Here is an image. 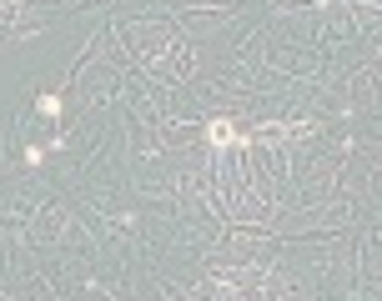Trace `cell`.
<instances>
[{
  "mask_svg": "<svg viewBox=\"0 0 382 301\" xmlns=\"http://www.w3.org/2000/svg\"><path fill=\"white\" fill-rule=\"evenodd\" d=\"M206 136H211L216 146H247V141H242V136L227 126V120H211V131H206Z\"/></svg>",
  "mask_w": 382,
  "mask_h": 301,
  "instance_id": "obj_1",
  "label": "cell"
}]
</instances>
